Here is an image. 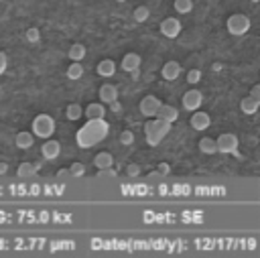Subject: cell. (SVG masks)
Listing matches in <instances>:
<instances>
[{
  "mask_svg": "<svg viewBox=\"0 0 260 258\" xmlns=\"http://www.w3.org/2000/svg\"><path fill=\"white\" fill-rule=\"evenodd\" d=\"M106 134H108V122L104 118H100V120H87V124L77 130L75 140H77V144L81 148H89L95 142L104 140Z\"/></svg>",
  "mask_w": 260,
  "mask_h": 258,
  "instance_id": "1",
  "label": "cell"
},
{
  "mask_svg": "<svg viewBox=\"0 0 260 258\" xmlns=\"http://www.w3.org/2000/svg\"><path fill=\"white\" fill-rule=\"evenodd\" d=\"M169 132H171V122L160 120V118H150L144 124V136H146V142L150 146H156Z\"/></svg>",
  "mask_w": 260,
  "mask_h": 258,
  "instance_id": "2",
  "label": "cell"
},
{
  "mask_svg": "<svg viewBox=\"0 0 260 258\" xmlns=\"http://www.w3.org/2000/svg\"><path fill=\"white\" fill-rule=\"evenodd\" d=\"M250 24H252L250 18H248L246 14H242V12H236V14L228 16V20H225V28H228V33L234 35V37L246 35V33L250 30Z\"/></svg>",
  "mask_w": 260,
  "mask_h": 258,
  "instance_id": "3",
  "label": "cell"
},
{
  "mask_svg": "<svg viewBox=\"0 0 260 258\" xmlns=\"http://www.w3.org/2000/svg\"><path fill=\"white\" fill-rule=\"evenodd\" d=\"M55 132V120L49 114H39L32 120V134L39 138H51V134Z\"/></svg>",
  "mask_w": 260,
  "mask_h": 258,
  "instance_id": "4",
  "label": "cell"
},
{
  "mask_svg": "<svg viewBox=\"0 0 260 258\" xmlns=\"http://www.w3.org/2000/svg\"><path fill=\"white\" fill-rule=\"evenodd\" d=\"M217 142V152H223V154H232V152H238V136L234 132H223L215 138Z\"/></svg>",
  "mask_w": 260,
  "mask_h": 258,
  "instance_id": "5",
  "label": "cell"
},
{
  "mask_svg": "<svg viewBox=\"0 0 260 258\" xmlns=\"http://www.w3.org/2000/svg\"><path fill=\"white\" fill-rule=\"evenodd\" d=\"M160 104H162V102H160L156 95H144V98L140 100V104H138V110H140V114H142L144 118H156V112H158Z\"/></svg>",
  "mask_w": 260,
  "mask_h": 258,
  "instance_id": "6",
  "label": "cell"
},
{
  "mask_svg": "<svg viewBox=\"0 0 260 258\" xmlns=\"http://www.w3.org/2000/svg\"><path fill=\"white\" fill-rule=\"evenodd\" d=\"M158 30L162 33V37L175 39V37H179V33H181V20L175 18V16H167V18H162V22L158 24Z\"/></svg>",
  "mask_w": 260,
  "mask_h": 258,
  "instance_id": "7",
  "label": "cell"
},
{
  "mask_svg": "<svg viewBox=\"0 0 260 258\" xmlns=\"http://www.w3.org/2000/svg\"><path fill=\"white\" fill-rule=\"evenodd\" d=\"M183 108L185 110H189V112H195V110H199L201 108V104H203V93L199 91V89H189V91H185L183 93Z\"/></svg>",
  "mask_w": 260,
  "mask_h": 258,
  "instance_id": "8",
  "label": "cell"
},
{
  "mask_svg": "<svg viewBox=\"0 0 260 258\" xmlns=\"http://www.w3.org/2000/svg\"><path fill=\"white\" fill-rule=\"evenodd\" d=\"M191 128L193 130H207L211 126V116L207 112H201V110H195L191 114V120H189Z\"/></svg>",
  "mask_w": 260,
  "mask_h": 258,
  "instance_id": "9",
  "label": "cell"
},
{
  "mask_svg": "<svg viewBox=\"0 0 260 258\" xmlns=\"http://www.w3.org/2000/svg\"><path fill=\"white\" fill-rule=\"evenodd\" d=\"M181 63L179 61H167L162 67H160V75H162V79H167V81H175V79H179V75H181Z\"/></svg>",
  "mask_w": 260,
  "mask_h": 258,
  "instance_id": "10",
  "label": "cell"
},
{
  "mask_svg": "<svg viewBox=\"0 0 260 258\" xmlns=\"http://www.w3.org/2000/svg\"><path fill=\"white\" fill-rule=\"evenodd\" d=\"M118 100V89L114 83H104L100 87V102L102 104H116Z\"/></svg>",
  "mask_w": 260,
  "mask_h": 258,
  "instance_id": "11",
  "label": "cell"
},
{
  "mask_svg": "<svg viewBox=\"0 0 260 258\" xmlns=\"http://www.w3.org/2000/svg\"><path fill=\"white\" fill-rule=\"evenodd\" d=\"M83 116H85L87 120H100V118H104V116H106V108H104V104L91 102V104H87V106H85Z\"/></svg>",
  "mask_w": 260,
  "mask_h": 258,
  "instance_id": "12",
  "label": "cell"
},
{
  "mask_svg": "<svg viewBox=\"0 0 260 258\" xmlns=\"http://www.w3.org/2000/svg\"><path fill=\"white\" fill-rule=\"evenodd\" d=\"M156 118L167 120V122L173 124V122L179 118V110H177L175 106H171V104H160V108H158V112H156Z\"/></svg>",
  "mask_w": 260,
  "mask_h": 258,
  "instance_id": "13",
  "label": "cell"
},
{
  "mask_svg": "<svg viewBox=\"0 0 260 258\" xmlns=\"http://www.w3.org/2000/svg\"><path fill=\"white\" fill-rule=\"evenodd\" d=\"M41 152H43V158L53 160V158L59 156V152H61V144H59L57 140H47V142L41 146Z\"/></svg>",
  "mask_w": 260,
  "mask_h": 258,
  "instance_id": "14",
  "label": "cell"
},
{
  "mask_svg": "<svg viewBox=\"0 0 260 258\" xmlns=\"http://www.w3.org/2000/svg\"><path fill=\"white\" fill-rule=\"evenodd\" d=\"M120 65H122L124 71H136L138 65H140V55L138 53H126L122 57V63Z\"/></svg>",
  "mask_w": 260,
  "mask_h": 258,
  "instance_id": "15",
  "label": "cell"
},
{
  "mask_svg": "<svg viewBox=\"0 0 260 258\" xmlns=\"http://www.w3.org/2000/svg\"><path fill=\"white\" fill-rule=\"evenodd\" d=\"M95 71H98L100 77H112V75L116 73V63H114L112 59H102V61L98 63Z\"/></svg>",
  "mask_w": 260,
  "mask_h": 258,
  "instance_id": "16",
  "label": "cell"
},
{
  "mask_svg": "<svg viewBox=\"0 0 260 258\" xmlns=\"http://www.w3.org/2000/svg\"><path fill=\"white\" fill-rule=\"evenodd\" d=\"M32 142H35V134H32V132L22 130V132H18V134L14 136V144H16L18 148H22V150L30 148V146H32Z\"/></svg>",
  "mask_w": 260,
  "mask_h": 258,
  "instance_id": "17",
  "label": "cell"
},
{
  "mask_svg": "<svg viewBox=\"0 0 260 258\" xmlns=\"http://www.w3.org/2000/svg\"><path fill=\"white\" fill-rule=\"evenodd\" d=\"M260 108V104L248 93L246 98H242V102H240V110H242V114H246V116H252V114H256V110Z\"/></svg>",
  "mask_w": 260,
  "mask_h": 258,
  "instance_id": "18",
  "label": "cell"
},
{
  "mask_svg": "<svg viewBox=\"0 0 260 258\" xmlns=\"http://www.w3.org/2000/svg\"><path fill=\"white\" fill-rule=\"evenodd\" d=\"M93 165H95L98 169H110V167H114V156H112L108 150L98 152V154L93 156Z\"/></svg>",
  "mask_w": 260,
  "mask_h": 258,
  "instance_id": "19",
  "label": "cell"
},
{
  "mask_svg": "<svg viewBox=\"0 0 260 258\" xmlns=\"http://www.w3.org/2000/svg\"><path fill=\"white\" fill-rule=\"evenodd\" d=\"M199 150H201L203 154H215V152H217V142H215V138L203 136V138L199 140Z\"/></svg>",
  "mask_w": 260,
  "mask_h": 258,
  "instance_id": "20",
  "label": "cell"
},
{
  "mask_svg": "<svg viewBox=\"0 0 260 258\" xmlns=\"http://www.w3.org/2000/svg\"><path fill=\"white\" fill-rule=\"evenodd\" d=\"M67 55H69L71 61H81V59L85 57V47H83L81 43H73V45L69 47Z\"/></svg>",
  "mask_w": 260,
  "mask_h": 258,
  "instance_id": "21",
  "label": "cell"
},
{
  "mask_svg": "<svg viewBox=\"0 0 260 258\" xmlns=\"http://www.w3.org/2000/svg\"><path fill=\"white\" fill-rule=\"evenodd\" d=\"M37 169H39V165H32V163H20L16 173H18L20 179H28V177H32V175L37 173Z\"/></svg>",
  "mask_w": 260,
  "mask_h": 258,
  "instance_id": "22",
  "label": "cell"
},
{
  "mask_svg": "<svg viewBox=\"0 0 260 258\" xmlns=\"http://www.w3.org/2000/svg\"><path fill=\"white\" fill-rule=\"evenodd\" d=\"M81 75H83V65H81V61H73L69 67H67V77L69 79H81Z\"/></svg>",
  "mask_w": 260,
  "mask_h": 258,
  "instance_id": "23",
  "label": "cell"
},
{
  "mask_svg": "<svg viewBox=\"0 0 260 258\" xmlns=\"http://www.w3.org/2000/svg\"><path fill=\"white\" fill-rule=\"evenodd\" d=\"M173 8L179 12V14H187L193 10V0H175L173 2Z\"/></svg>",
  "mask_w": 260,
  "mask_h": 258,
  "instance_id": "24",
  "label": "cell"
},
{
  "mask_svg": "<svg viewBox=\"0 0 260 258\" xmlns=\"http://www.w3.org/2000/svg\"><path fill=\"white\" fill-rule=\"evenodd\" d=\"M65 114H67L69 120H79V118L83 116V108H81L79 104H69L67 110H65Z\"/></svg>",
  "mask_w": 260,
  "mask_h": 258,
  "instance_id": "25",
  "label": "cell"
},
{
  "mask_svg": "<svg viewBox=\"0 0 260 258\" xmlns=\"http://www.w3.org/2000/svg\"><path fill=\"white\" fill-rule=\"evenodd\" d=\"M148 16H150V10H148L146 6H136V8H134V18H136V22H144V20H148Z\"/></svg>",
  "mask_w": 260,
  "mask_h": 258,
  "instance_id": "26",
  "label": "cell"
},
{
  "mask_svg": "<svg viewBox=\"0 0 260 258\" xmlns=\"http://www.w3.org/2000/svg\"><path fill=\"white\" fill-rule=\"evenodd\" d=\"M120 142H122L124 146H130V144L134 142V134H132V130H122V132H120Z\"/></svg>",
  "mask_w": 260,
  "mask_h": 258,
  "instance_id": "27",
  "label": "cell"
},
{
  "mask_svg": "<svg viewBox=\"0 0 260 258\" xmlns=\"http://www.w3.org/2000/svg\"><path fill=\"white\" fill-rule=\"evenodd\" d=\"M24 37H26V41H28V43H37V41L41 39V30L32 26V28H28V30L24 33Z\"/></svg>",
  "mask_w": 260,
  "mask_h": 258,
  "instance_id": "28",
  "label": "cell"
},
{
  "mask_svg": "<svg viewBox=\"0 0 260 258\" xmlns=\"http://www.w3.org/2000/svg\"><path fill=\"white\" fill-rule=\"evenodd\" d=\"M199 79H201V71H199V69H189V71H187V83L195 85Z\"/></svg>",
  "mask_w": 260,
  "mask_h": 258,
  "instance_id": "29",
  "label": "cell"
},
{
  "mask_svg": "<svg viewBox=\"0 0 260 258\" xmlns=\"http://www.w3.org/2000/svg\"><path fill=\"white\" fill-rule=\"evenodd\" d=\"M85 173V167L81 165V163H73L71 167H69V175H73V177H81Z\"/></svg>",
  "mask_w": 260,
  "mask_h": 258,
  "instance_id": "30",
  "label": "cell"
},
{
  "mask_svg": "<svg viewBox=\"0 0 260 258\" xmlns=\"http://www.w3.org/2000/svg\"><path fill=\"white\" fill-rule=\"evenodd\" d=\"M98 177L100 179H106V177H116V171L110 167V169H98Z\"/></svg>",
  "mask_w": 260,
  "mask_h": 258,
  "instance_id": "31",
  "label": "cell"
},
{
  "mask_svg": "<svg viewBox=\"0 0 260 258\" xmlns=\"http://www.w3.org/2000/svg\"><path fill=\"white\" fill-rule=\"evenodd\" d=\"M126 173H128V175H130V177H136V175H138V173H140V167H138V165H136V163H130V165H128V167H126Z\"/></svg>",
  "mask_w": 260,
  "mask_h": 258,
  "instance_id": "32",
  "label": "cell"
},
{
  "mask_svg": "<svg viewBox=\"0 0 260 258\" xmlns=\"http://www.w3.org/2000/svg\"><path fill=\"white\" fill-rule=\"evenodd\" d=\"M6 67H8V57L4 51H0V75L6 71Z\"/></svg>",
  "mask_w": 260,
  "mask_h": 258,
  "instance_id": "33",
  "label": "cell"
},
{
  "mask_svg": "<svg viewBox=\"0 0 260 258\" xmlns=\"http://www.w3.org/2000/svg\"><path fill=\"white\" fill-rule=\"evenodd\" d=\"M250 95L260 104V83H256V85H252V89H250Z\"/></svg>",
  "mask_w": 260,
  "mask_h": 258,
  "instance_id": "34",
  "label": "cell"
},
{
  "mask_svg": "<svg viewBox=\"0 0 260 258\" xmlns=\"http://www.w3.org/2000/svg\"><path fill=\"white\" fill-rule=\"evenodd\" d=\"M169 171H171L169 163H160V165H158V169H156V175H167Z\"/></svg>",
  "mask_w": 260,
  "mask_h": 258,
  "instance_id": "35",
  "label": "cell"
},
{
  "mask_svg": "<svg viewBox=\"0 0 260 258\" xmlns=\"http://www.w3.org/2000/svg\"><path fill=\"white\" fill-rule=\"evenodd\" d=\"M6 171H8V165L6 163H0V175H4Z\"/></svg>",
  "mask_w": 260,
  "mask_h": 258,
  "instance_id": "36",
  "label": "cell"
},
{
  "mask_svg": "<svg viewBox=\"0 0 260 258\" xmlns=\"http://www.w3.org/2000/svg\"><path fill=\"white\" fill-rule=\"evenodd\" d=\"M69 175V171H65V169H61L59 173H57V177H67Z\"/></svg>",
  "mask_w": 260,
  "mask_h": 258,
  "instance_id": "37",
  "label": "cell"
},
{
  "mask_svg": "<svg viewBox=\"0 0 260 258\" xmlns=\"http://www.w3.org/2000/svg\"><path fill=\"white\" fill-rule=\"evenodd\" d=\"M250 2H260V0H250Z\"/></svg>",
  "mask_w": 260,
  "mask_h": 258,
  "instance_id": "38",
  "label": "cell"
},
{
  "mask_svg": "<svg viewBox=\"0 0 260 258\" xmlns=\"http://www.w3.org/2000/svg\"><path fill=\"white\" fill-rule=\"evenodd\" d=\"M116 2H126V0H116Z\"/></svg>",
  "mask_w": 260,
  "mask_h": 258,
  "instance_id": "39",
  "label": "cell"
}]
</instances>
